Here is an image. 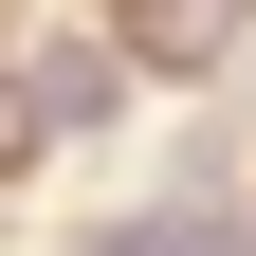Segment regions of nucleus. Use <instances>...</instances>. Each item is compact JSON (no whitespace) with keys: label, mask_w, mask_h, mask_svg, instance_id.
Listing matches in <instances>:
<instances>
[{"label":"nucleus","mask_w":256,"mask_h":256,"mask_svg":"<svg viewBox=\"0 0 256 256\" xmlns=\"http://www.w3.org/2000/svg\"><path fill=\"white\" fill-rule=\"evenodd\" d=\"M92 256H256V238H238V220H110Z\"/></svg>","instance_id":"f257e3e1"}]
</instances>
